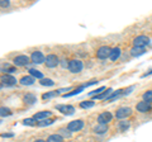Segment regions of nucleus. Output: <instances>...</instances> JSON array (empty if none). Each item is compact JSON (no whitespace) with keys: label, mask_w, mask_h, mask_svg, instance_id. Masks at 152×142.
Returning a JSON list of instances; mask_svg holds the SVG:
<instances>
[{"label":"nucleus","mask_w":152,"mask_h":142,"mask_svg":"<svg viewBox=\"0 0 152 142\" xmlns=\"http://www.w3.org/2000/svg\"><path fill=\"white\" fill-rule=\"evenodd\" d=\"M1 88H12V86H15L18 84V80L15 79V76H13V75H7L4 74L1 75Z\"/></svg>","instance_id":"8"},{"label":"nucleus","mask_w":152,"mask_h":142,"mask_svg":"<svg viewBox=\"0 0 152 142\" xmlns=\"http://www.w3.org/2000/svg\"><path fill=\"white\" fill-rule=\"evenodd\" d=\"M47 142H65V138L61 137L58 133H53V135H50L47 137Z\"/></svg>","instance_id":"23"},{"label":"nucleus","mask_w":152,"mask_h":142,"mask_svg":"<svg viewBox=\"0 0 152 142\" xmlns=\"http://www.w3.org/2000/svg\"><path fill=\"white\" fill-rule=\"evenodd\" d=\"M1 136H3V137H13L14 135H13V133H3Z\"/></svg>","instance_id":"36"},{"label":"nucleus","mask_w":152,"mask_h":142,"mask_svg":"<svg viewBox=\"0 0 152 142\" xmlns=\"http://www.w3.org/2000/svg\"><path fill=\"white\" fill-rule=\"evenodd\" d=\"M113 114L110 112H103V113H100V114L98 116V118H96V121H98V123L99 124H108V123H110L112 122V119H113Z\"/></svg>","instance_id":"12"},{"label":"nucleus","mask_w":152,"mask_h":142,"mask_svg":"<svg viewBox=\"0 0 152 142\" xmlns=\"http://www.w3.org/2000/svg\"><path fill=\"white\" fill-rule=\"evenodd\" d=\"M17 70H18V67H15L14 65H10V64H5V65L1 66V72H3V75L4 74L12 75L13 72H17Z\"/></svg>","instance_id":"18"},{"label":"nucleus","mask_w":152,"mask_h":142,"mask_svg":"<svg viewBox=\"0 0 152 142\" xmlns=\"http://www.w3.org/2000/svg\"><path fill=\"white\" fill-rule=\"evenodd\" d=\"M121 56H122V48H121L119 46H115V47H113L109 60H110V61H117L118 59L121 57Z\"/></svg>","instance_id":"19"},{"label":"nucleus","mask_w":152,"mask_h":142,"mask_svg":"<svg viewBox=\"0 0 152 142\" xmlns=\"http://www.w3.org/2000/svg\"><path fill=\"white\" fill-rule=\"evenodd\" d=\"M9 5H10V1H9V0H1V1H0V7H1V9L8 8Z\"/></svg>","instance_id":"34"},{"label":"nucleus","mask_w":152,"mask_h":142,"mask_svg":"<svg viewBox=\"0 0 152 142\" xmlns=\"http://www.w3.org/2000/svg\"><path fill=\"white\" fill-rule=\"evenodd\" d=\"M36 83V80L31 75H23V76L19 79V84L23 85V86H29V85H33Z\"/></svg>","instance_id":"15"},{"label":"nucleus","mask_w":152,"mask_h":142,"mask_svg":"<svg viewBox=\"0 0 152 142\" xmlns=\"http://www.w3.org/2000/svg\"><path fill=\"white\" fill-rule=\"evenodd\" d=\"M61 59L58 57V55L56 53H48L46 56V61H45V66L47 69H55L60 65Z\"/></svg>","instance_id":"5"},{"label":"nucleus","mask_w":152,"mask_h":142,"mask_svg":"<svg viewBox=\"0 0 152 142\" xmlns=\"http://www.w3.org/2000/svg\"><path fill=\"white\" fill-rule=\"evenodd\" d=\"M51 116H52L51 111H39L33 116V118L37 121H43V119H47V118H51Z\"/></svg>","instance_id":"17"},{"label":"nucleus","mask_w":152,"mask_h":142,"mask_svg":"<svg viewBox=\"0 0 152 142\" xmlns=\"http://www.w3.org/2000/svg\"><path fill=\"white\" fill-rule=\"evenodd\" d=\"M94 105H95L94 100H83V102L79 103V107L83 108V109H88V108H91Z\"/></svg>","instance_id":"29"},{"label":"nucleus","mask_w":152,"mask_h":142,"mask_svg":"<svg viewBox=\"0 0 152 142\" xmlns=\"http://www.w3.org/2000/svg\"><path fill=\"white\" fill-rule=\"evenodd\" d=\"M28 72H29L31 76H33L34 79H39V80L45 79V78H43V74H42L39 70H36V69H29V70H28Z\"/></svg>","instance_id":"28"},{"label":"nucleus","mask_w":152,"mask_h":142,"mask_svg":"<svg viewBox=\"0 0 152 142\" xmlns=\"http://www.w3.org/2000/svg\"><path fill=\"white\" fill-rule=\"evenodd\" d=\"M132 108L129 107H119V108H117L115 112H114V118L115 119H119V121H123V119H126V118H129L132 116Z\"/></svg>","instance_id":"4"},{"label":"nucleus","mask_w":152,"mask_h":142,"mask_svg":"<svg viewBox=\"0 0 152 142\" xmlns=\"http://www.w3.org/2000/svg\"><path fill=\"white\" fill-rule=\"evenodd\" d=\"M107 89H108V88H105V86H100V88L95 89V90H91L90 93H88V95H89V97H91V98H94V97L99 95V94H102L104 90H107Z\"/></svg>","instance_id":"31"},{"label":"nucleus","mask_w":152,"mask_h":142,"mask_svg":"<svg viewBox=\"0 0 152 142\" xmlns=\"http://www.w3.org/2000/svg\"><path fill=\"white\" fill-rule=\"evenodd\" d=\"M141 98L143 102H147L152 104V89H148V90H145L143 93L141 94Z\"/></svg>","instance_id":"22"},{"label":"nucleus","mask_w":152,"mask_h":142,"mask_svg":"<svg viewBox=\"0 0 152 142\" xmlns=\"http://www.w3.org/2000/svg\"><path fill=\"white\" fill-rule=\"evenodd\" d=\"M22 100H23L24 104H27V105H33V104L37 102V95L36 94H33V93H31V91H28V93L23 94Z\"/></svg>","instance_id":"13"},{"label":"nucleus","mask_w":152,"mask_h":142,"mask_svg":"<svg viewBox=\"0 0 152 142\" xmlns=\"http://www.w3.org/2000/svg\"><path fill=\"white\" fill-rule=\"evenodd\" d=\"M60 113H62L64 116H72L75 113V107L71 104H62V105H56L55 107Z\"/></svg>","instance_id":"10"},{"label":"nucleus","mask_w":152,"mask_h":142,"mask_svg":"<svg viewBox=\"0 0 152 142\" xmlns=\"http://www.w3.org/2000/svg\"><path fill=\"white\" fill-rule=\"evenodd\" d=\"M56 121H57V118H47V119H43V121H38L37 127H48Z\"/></svg>","instance_id":"25"},{"label":"nucleus","mask_w":152,"mask_h":142,"mask_svg":"<svg viewBox=\"0 0 152 142\" xmlns=\"http://www.w3.org/2000/svg\"><path fill=\"white\" fill-rule=\"evenodd\" d=\"M129 127H131L129 121H121L119 123H118V128H119L121 132H127L128 130H129Z\"/></svg>","instance_id":"26"},{"label":"nucleus","mask_w":152,"mask_h":142,"mask_svg":"<svg viewBox=\"0 0 152 142\" xmlns=\"http://www.w3.org/2000/svg\"><path fill=\"white\" fill-rule=\"evenodd\" d=\"M57 133L61 137H64V138H70V137L72 136V132H71L67 127H61V128H58L57 130Z\"/></svg>","instance_id":"20"},{"label":"nucleus","mask_w":152,"mask_h":142,"mask_svg":"<svg viewBox=\"0 0 152 142\" xmlns=\"http://www.w3.org/2000/svg\"><path fill=\"white\" fill-rule=\"evenodd\" d=\"M53 97H57V93H56V90L42 94V100H47V99H51V98H53Z\"/></svg>","instance_id":"33"},{"label":"nucleus","mask_w":152,"mask_h":142,"mask_svg":"<svg viewBox=\"0 0 152 142\" xmlns=\"http://www.w3.org/2000/svg\"><path fill=\"white\" fill-rule=\"evenodd\" d=\"M69 71L71 74H80L83 71L84 69V62H83V60H80L77 57H72V59H70L69 61Z\"/></svg>","instance_id":"2"},{"label":"nucleus","mask_w":152,"mask_h":142,"mask_svg":"<svg viewBox=\"0 0 152 142\" xmlns=\"http://www.w3.org/2000/svg\"><path fill=\"white\" fill-rule=\"evenodd\" d=\"M123 95H126V88H121V89H117V90H114L110 94V97H109L108 99H105L104 102H113V100H115V99L121 98Z\"/></svg>","instance_id":"14"},{"label":"nucleus","mask_w":152,"mask_h":142,"mask_svg":"<svg viewBox=\"0 0 152 142\" xmlns=\"http://www.w3.org/2000/svg\"><path fill=\"white\" fill-rule=\"evenodd\" d=\"M112 47L108 46V45H102L99 46L96 50H95V57L98 60H107L110 57V53H112Z\"/></svg>","instance_id":"1"},{"label":"nucleus","mask_w":152,"mask_h":142,"mask_svg":"<svg viewBox=\"0 0 152 142\" xmlns=\"http://www.w3.org/2000/svg\"><path fill=\"white\" fill-rule=\"evenodd\" d=\"M12 114H13V111L10 109V108L1 105V108H0V116H1L3 118L4 117H9V116H12Z\"/></svg>","instance_id":"30"},{"label":"nucleus","mask_w":152,"mask_h":142,"mask_svg":"<svg viewBox=\"0 0 152 142\" xmlns=\"http://www.w3.org/2000/svg\"><path fill=\"white\" fill-rule=\"evenodd\" d=\"M148 75H152V69H151L147 74H143V75H142V78H146V76H148Z\"/></svg>","instance_id":"35"},{"label":"nucleus","mask_w":152,"mask_h":142,"mask_svg":"<svg viewBox=\"0 0 152 142\" xmlns=\"http://www.w3.org/2000/svg\"><path fill=\"white\" fill-rule=\"evenodd\" d=\"M22 123L24 126H29V127H36V126H38V121L37 119H34V118H24V119L22 121Z\"/></svg>","instance_id":"27"},{"label":"nucleus","mask_w":152,"mask_h":142,"mask_svg":"<svg viewBox=\"0 0 152 142\" xmlns=\"http://www.w3.org/2000/svg\"><path fill=\"white\" fill-rule=\"evenodd\" d=\"M108 130H109V126L108 124H99V123H98V124L93 128V132H94L95 135H98V136H103V135L107 133Z\"/></svg>","instance_id":"16"},{"label":"nucleus","mask_w":152,"mask_h":142,"mask_svg":"<svg viewBox=\"0 0 152 142\" xmlns=\"http://www.w3.org/2000/svg\"><path fill=\"white\" fill-rule=\"evenodd\" d=\"M33 142H47V141H45V140H41V138H38V140H34Z\"/></svg>","instance_id":"37"},{"label":"nucleus","mask_w":152,"mask_h":142,"mask_svg":"<svg viewBox=\"0 0 152 142\" xmlns=\"http://www.w3.org/2000/svg\"><path fill=\"white\" fill-rule=\"evenodd\" d=\"M145 52H146V48H141V47H132L129 53H131L132 57H138V56L143 55Z\"/></svg>","instance_id":"21"},{"label":"nucleus","mask_w":152,"mask_h":142,"mask_svg":"<svg viewBox=\"0 0 152 142\" xmlns=\"http://www.w3.org/2000/svg\"><path fill=\"white\" fill-rule=\"evenodd\" d=\"M84 126H85V121L84 119H74V121H71L67 123V128L72 132H79V131H81L84 128Z\"/></svg>","instance_id":"9"},{"label":"nucleus","mask_w":152,"mask_h":142,"mask_svg":"<svg viewBox=\"0 0 152 142\" xmlns=\"http://www.w3.org/2000/svg\"><path fill=\"white\" fill-rule=\"evenodd\" d=\"M85 89V86L84 85H80V86H77L76 89H74L72 91H70V93H67V94H62V98H69V97H72V95H76V94H79V93H81L83 90Z\"/></svg>","instance_id":"24"},{"label":"nucleus","mask_w":152,"mask_h":142,"mask_svg":"<svg viewBox=\"0 0 152 142\" xmlns=\"http://www.w3.org/2000/svg\"><path fill=\"white\" fill-rule=\"evenodd\" d=\"M136 111L140 112V113H151L152 112V104L143 102V100H140L136 103Z\"/></svg>","instance_id":"11"},{"label":"nucleus","mask_w":152,"mask_h":142,"mask_svg":"<svg viewBox=\"0 0 152 142\" xmlns=\"http://www.w3.org/2000/svg\"><path fill=\"white\" fill-rule=\"evenodd\" d=\"M39 85H42V86H53L55 85V81L52 79H48V78H45L39 80Z\"/></svg>","instance_id":"32"},{"label":"nucleus","mask_w":152,"mask_h":142,"mask_svg":"<svg viewBox=\"0 0 152 142\" xmlns=\"http://www.w3.org/2000/svg\"><path fill=\"white\" fill-rule=\"evenodd\" d=\"M29 57H31V62H32V64H34V65L45 64V61H46V56H45V53H43L42 51H39V50L32 51V52H31V55H29Z\"/></svg>","instance_id":"7"},{"label":"nucleus","mask_w":152,"mask_h":142,"mask_svg":"<svg viewBox=\"0 0 152 142\" xmlns=\"http://www.w3.org/2000/svg\"><path fill=\"white\" fill-rule=\"evenodd\" d=\"M12 64L15 66V67H24V66L32 64L31 62V57L27 56L24 53H19V55H15L12 60Z\"/></svg>","instance_id":"3"},{"label":"nucleus","mask_w":152,"mask_h":142,"mask_svg":"<svg viewBox=\"0 0 152 142\" xmlns=\"http://www.w3.org/2000/svg\"><path fill=\"white\" fill-rule=\"evenodd\" d=\"M150 37L146 36V34H140V36H136L133 38L132 43L133 47H141V48H146V46L150 45Z\"/></svg>","instance_id":"6"}]
</instances>
